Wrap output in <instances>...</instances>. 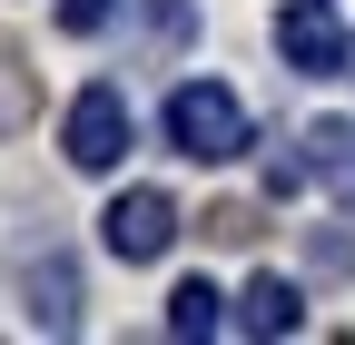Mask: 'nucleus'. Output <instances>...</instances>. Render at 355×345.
Returning <instances> with one entry per match:
<instances>
[{
	"mask_svg": "<svg viewBox=\"0 0 355 345\" xmlns=\"http://www.w3.org/2000/svg\"><path fill=\"white\" fill-rule=\"evenodd\" d=\"M158 128H168V148H178V158H198V168L247 158V99L227 89V79H178L168 109H158Z\"/></svg>",
	"mask_w": 355,
	"mask_h": 345,
	"instance_id": "f257e3e1",
	"label": "nucleus"
},
{
	"mask_svg": "<svg viewBox=\"0 0 355 345\" xmlns=\"http://www.w3.org/2000/svg\"><path fill=\"white\" fill-rule=\"evenodd\" d=\"M277 60H286L296 79L355 69V30L336 20V0H286V10H277Z\"/></svg>",
	"mask_w": 355,
	"mask_h": 345,
	"instance_id": "f03ea898",
	"label": "nucleus"
},
{
	"mask_svg": "<svg viewBox=\"0 0 355 345\" xmlns=\"http://www.w3.org/2000/svg\"><path fill=\"white\" fill-rule=\"evenodd\" d=\"M128 128H139V118H128V99L99 79V89H79V99H69V128H60V148H69V168L109 178V168L128 158Z\"/></svg>",
	"mask_w": 355,
	"mask_h": 345,
	"instance_id": "7ed1b4c3",
	"label": "nucleus"
},
{
	"mask_svg": "<svg viewBox=\"0 0 355 345\" xmlns=\"http://www.w3.org/2000/svg\"><path fill=\"white\" fill-rule=\"evenodd\" d=\"M99 237H109L119 267H158V256L178 247V197H168V188H128V197H109Z\"/></svg>",
	"mask_w": 355,
	"mask_h": 345,
	"instance_id": "20e7f679",
	"label": "nucleus"
},
{
	"mask_svg": "<svg viewBox=\"0 0 355 345\" xmlns=\"http://www.w3.org/2000/svg\"><path fill=\"white\" fill-rule=\"evenodd\" d=\"M296 148H306V168H316V188H336L355 207V118H316Z\"/></svg>",
	"mask_w": 355,
	"mask_h": 345,
	"instance_id": "39448f33",
	"label": "nucleus"
},
{
	"mask_svg": "<svg viewBox=\"0 0 355 345\" xmlns=\"http://www.w3.org/2000/svg\"><path fill=\"white\" fill-rule=\"evenodd\" d=\"M30 326H50V335L79 326V276H69V256H30Z\"/></svg>",
	"mask_w": 355,
	"mask_h": 345,
	"instance_id": "423d86ee",
	"label": "nucleus"
},
{
	"mask_svg": "<svg viewBox=\"0 0 355 345\" xmlns=\"http://www.w3.org/2000/svg\"><path fill=\"white\" fill-rule=\"evenodd\" d=\"M237 326H247V335H296V326H306V296H296L286 276H257V286L237 296Z\"/></svg>",
	"mask_w": 355,
	"mask_h": 345,
	"instance_id": "0eeeda50",
	"label": "nucleus"
},
{
	"mask_svg": "<svg viewBox=\"0 0 355 345\" xmlns=\"http://www.w3.org/2000/svg\"><path fill=\"white\" fill-rule=\"evenodd\" d=\"M217 326H227V296H217L207 276H188L168 296V335H217Z\"/></svg>",
	"mask_w": 355,
	"mask_h": 345,
	"instance_id": "6e6552de",
	"label": "nucleus"
},
{
	"mask_svg": "<svg viewBox=\"0 0 355 345\" xmlns=\"http://www.w3.org/2000/svg\"><path fill=\"white\" fill-rule=\"evenodd\" d=\"M109 20H119V0H60V30H79V39L109 30Z\"/></svg>",
	"mask_w": 355,
	"mask_h": 345,
	"instance_id": "1a4fd4ad",
	"label": "nucleus"
}]
</instances>
